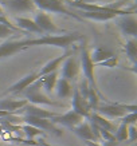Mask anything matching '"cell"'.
Segmentation results:
<instances>
[{
    "label": "cell",
    "instance_id": "cell-14",
    "mask_svg": "<svg viewBox=\"0 0 137 146\" xmlns=\"http://www.w3.org/2000/svg\"><path fill=\"white\" fill-rule=\"evenodd\" d=\"M18 114L30 115V117H36V118H43V119H53L54 117L57 115V113L46 110L43 107L35 106V105H31V103H26V105L18 111Z\"/></svg>",
    "mask_w": 137,
    "mask_h": 146
},
{
    "label": "cell",
    "instance_id": "cell-33",
    "mask_svg": "<svg viewBox=\"0 0 137 146\" xmlns=\"http://www.w3.org/2000/svg\"><path fill=\"white\" fill-rule=\"evenodd\" d=\"M36 146H55V145H50L44 139H39V141H36Z\"/></svg>",
    "mask_w": 137,
    "mask_h": 146
},
{
    "label": "cell",
    "instance_id": "cell-30",
    "mask_svg": "<svg viewBox=\"0 0 137 146\" xmlns=\"http://www.w3.org/2000/svg\"><path fill=\"white\" fill-rule=\"evenodd\" d=\"M117 63H118V58L116 56V55H113L112 58L106 59L105 62L100 63V64H97V66H100V67H109V68H113V67L117 66Z\"/></svg>",
    "mask_w": 137,
    "mask_h": 146
},
{
    "label": "cell",
    "instance_id": "cell-35",
    "mask_svg": "<svg viewBox=\"0 0 137 146\" xmlns=\"http://www.w3.org/2000/svg\"><path fill=\"white\" fill-rule=\"evenodd\" d=\"M0 16H5V11L0 7Z\"/></svg>",
    "mask_w": 137,
    "mask_h": 146
},
{
    "label": "cell",
    "instance_id": "cell-9",
    "mask_svg": "<svg viewBox=\"0 0 137 146\" xmlns=\"http://www.w3.org/2000/svg\"><path fill=\"white\" fill-rule=\"evenodd\" d=\"M80 62L78 59L70 54L69 56L65 59V62L62 63V70H61V78L69 80V82H75L78 72H80Z\"/></svg>",
    "mask_w": 137,
    "mask_h": 146
},
{
    "label": "cell",
    "instance_id": "cell-29",
    "mask_svg": "<svg viewBox=\"0 0 137 146\" xmlns=\"http://www.w3.org/2000/svg\"><path fill=\"white\" fill-rule=\"evenodd\" d=\"M16 34V31L11 30L9 27L4 26V24H0V39H7L9 36H12Z\"/></svg>",
    "mask_w": 137,
    "mask_h": 146
},
{
    "label": "cell",
    "instance_id": "cell-17",
    "mask_svg": "<svg viewBox=\"0 0 137 146\" xmlns=\"http://www.w3.org/2000/svg\"><path fill=\"white\" fill-rule=\"evenodd\" d=\"M38 79H39L38 72H32V74H30V75H26L24 78H22V79L19 80V82H16L15 84H12V86L7 90V93H9V94H20L23 90H26L30 84H32L35 80H38Z\"/></svg>",
    "mask_w": 137,
    "mask_h": 146
},
{
    "label": "cell",
    "instance_id": "cell-2",
    "mask_svg": "<svg viewBox=\"0 0 137 146\" xmlns=\"http://www.w3.org/2000/svg\"><path fill=\"white\" fill-rule=\"evenodd\" d=\"M20 94L26 98L24 101H27V103H31V105H35V106H40V105H47V106H55V107L65 106V103L54 101V99L49 98L44 94L43 89H42L40 78L38 80H35L32 84H30L26 90H23Z\"/></svg>",
    "mask_w": 137,
    "mask_h": 146
},
{
    "label": "cell",
    "instance_id": "cell-19",
    "mask_svg": "<svg viewBox=\"0 0 137 146\" xmlns=\"http://www.w3.org/2000/svg\"><path fill=\"white\" fill-rule=\"evenodd\" d=\"M15 23H16V27H18L19 30H22V31H26V32H30V34H38V35H43L42 31L39 30V27L35 24V22L30 18H22V16H19V18L15 19Z\"/></svg>",
    "mask_w": 137,
    "mask_h": 146
},
{
    "label": "cell",
    "instance_id": "cell-15",
    "mask_svg": "<svg viewBox=\"0 0 137 146\" xmlns=\"http://www.w3.org/2000/svg\"><path fill=\"white\" fill-rule=\"evenodd\" d=\"M71 130H73L78 137L82 138V139L86 141V142H94V143H98V142H100L97 134L94 133V130L92 129V126H90V123H89V121L81 122L80 125H77V126L73 127Z\"/></svg>",
    "mask_w": 137,
    "mask_h": 146
},
{
    "label": "cell",
    "instance_id": "cell-20",
    "mask_svg": "<svg viewBox=\"0 0 137 146\" xmlns=\"http://www.w3.org/2000/svg\"><path fill=\"white\" fill-rule=\"evenodd\" d=\"M89 122H92V123H94L96 126H98V127L101 129H105V130H108V131H110V133L114 134L116 131V126L113 123H112L109 119H106L104 115L98 114V113H90V115H89L88 118Z\"/></svg>",
    "mask_w": 137,
    "mask_h": 146
},
{
    "label": "cell",
    "instance_id": "cell-1",
    "mask_svg": "<svg viewBox=\"0 0 137 146\" xmlns=\"http://www.w3.org/2000/svg\"><path fill=\"white\" fill-rule=\"evenodd\" d=\"M82 39L84 36L80 32H69V34H59V35H40L36 39H26V43L28 48L32 46H54L66 51L73 43Z\"/></svg>",
    "mask_w": 137,
    "mask_h": 146
},
{
    "label": "cell",
    "instance_id": "cell-10",
    "mask_svg": "<svg viewBox=\"0 0 137 146\" xmlns=\"http://www.w3.org/2000/svg\"><path fill=\"white\" fill-rule=\"evenodd\" d=\"M73 99H71V110H74L77 114H80L84 119H88L92 109L89 107L88 101L85 99L78 91V87L73 86Z\"/></svg>",
    "mask_w": 137,
    "mask_h": 146
},
{
    "label": "cell",
    "instance_id": "cell-28",
    "mask_svg": "<svg viewBox=\"0 0 137 146\" xmlns=\"http://www.w3.org/2000/svg\"><path fill=\"white\" fill-rule=\"evenodd\" d=\"M136 121H137V113L133 111V113H128L126 115H124L121 118V123L130 126V125H136Z\"/></svg>",
    "mask_w": 137,
    "mask_h": 146
},
{
    "label": "cell",
    "instance_id": "cell-13",
    "mask_svg": "<svg viewBox=\"0 0 137 146\" xmlns=\"http://www.w3.org/2000/svg\"><path fill=\"white\" fill-rule=\"evenodd\" d=\"M26 39L23 40H7L3 44H0V59H4L7 56H11L13 54L27 50Z\"/></svg>",
    "mask_w": 137,
    "mask_h": 146
},
{
    "label": "cell",
    "instance_id": "cell-22",
    "mask_svg": "<svg viewBox=\"0 0 137 146\" xmlns=\"http://www.w3.org/2000/svg\"><path fill=\"white\" fill-rule=\"evenodd\" d=\"M114 55V54L110 50L105 48V47H96V48L90 52V59H92V62L97 66V64H100V63L105 62L106 59H109V58H112Z\"/></svg>",
    "mask_w": 137,
    "mask_h": 146
},
{
    "label": "cell",
    "instance_id": "cell-4",
    "mask_svg": "<svg viewBox=\"0 0 137 146\" xmlns=\"http://www.w3.org/2000/svg\"><path fill=\"white\" fill-rule=\"evenodd\" d=\"M136 105H122L118 102H110V103H102L96 107V113L104 115V117H109V118H122L124 115L128 113L136 111Z\"/></svg>",
    "mask_w": 137,
    "mask_h": 146
},
{
    "label": "cell",
    "instance_id": "cell-27",
    "mask_svg": "<svg viewBox=\"0 0 137 146\" xmlns=\"http://www.w3.org/2000/svg\"><path fill=\"white\" fill-rule=\"evenodd\" d=\"M86 101L89 103V107L90 109H94L96 110V107L100 105V99H98V93L94 89H89V93H88V98H86Z\"/></svg>",
    "mask_w": 137,
    "mask_h": 146
},
{
    "label": "cell",
    "instance_id": "cell-8",
    "mask_svg": "<svg viewBox=\"0 0 137 146\" xmlns=\"http://www.w3.org/2000/svg\"><path fill=\"white\" fill-rule=\"evenodd\" d=\"M0 7L7 9L9 13H24L35 11L32 0H0Z\"/></svg>",
    "mask_w": 137,
    "mask_h": 146
},
{
    "label": "cell",
    "instance_id": "cell-12",
    "mask_svg": "<svg viewBox=\"0 0 137 146\" xmlns=\"http://www.w3.org/2000/svg\"><path fill=\"white\" fill-rule=\"evenodd\" d=\"M84 121H85L84 118H82L80 114H77L74 110H69L67 113H65V114H62V115L57 114L53 119H51V122H53L54 125H62V126H66V127H69V129H73V127H75L77 125H80L81 122H84Z\"/></svg>",
    "mask_w": 137,
    "mask_h": 146
},
{
    "label": "cell",
    "instance_id": "cell-24",
    "mask_svg": "<svg viewBox=\"0 0 137 146\" xmlns=\"http://www.w3.org/2000/svg\"><path fill=\"white\" fill-rule=\"evenodd\" d=\"M124 50H125V54H126L128 59L133 63V66H136V63H137V42H136V38L126 40Z\"/></svg>",
    "mask_w": 137,
    "mask_h": 146
},
{
    "label": "cell",
    "instance_id": "cell-6",
    "mask_svg": "<svg viewBox=\"0 0 137 146\" xmlns=\"http://www.w3.org/2000/svg\"><path fill=\"white\" fill-rule=\"evenodd\" d=\"M35 24L39 27V30L42 31L43 35H59V34H65V32L57 27V24L51 20L49 13L43 12V11H39V12L35 13V18L32 19Z\"/></svg>",
    "mask_w": 137,
    "mask_h": 146
},
{
    "label": "cell",
    "instance_id": "cell-31",
    "mask_svg": "<svg viewBox=\"0 0 137 146\" xmlns=\"http://www.w3.org/2000/svg\"><path fill=\"white\" fill-rule=\"evenodd\" d=\"M136 138H137L136 125H130V126H128V139L129 141H136Z\"/></svg>",
    "mask_w": 137,
    "mask_h": 146
},
{
    "label": "cell",
    "instance_id": "cell-7",
    "mask_svg": "<svg viewBox=\"0 0 137 146\" xmlns=\"http://www.w3.org/2000/svg\"><path fill=\"white\" fill-rule=\"evenodd\" d=\"M116 23H117L120 31L122 32V35L126 36L128 39H133L137 36V19L134 16V13L117 16Z\"/></svg>",
    "mask_w": 137,
    "mask_h": 146
},
{
    "label": "cell",
    "instance_id": "cell-16",
    "mask_svg": "<svg viewBox=\"0 0 137 146\" xmlns=\"http://www.w3.org/2000/svg\"><path fill=\"white\" fill-rule=\"evenodd\" d=\"M70 54H71L70 50H66V51H65V54H62L61 56H58V58H55V59H53V60H50L49 63H46V64L40 68L39 72H38L39 78H40V76H43V75H47V74H50V72L58 71V68L61 67V64L65 62V59H66Z\"/></svg>",
    "mask_w": 137,
    "mask_h": 146
},
{
    "label": "cell",
    "instance_id": "cell-23",
    "mask_svg": "<svg viewBox=\"0 0 137 146\" xmlns=\"http://www.w3.org/2000/svg\"><path fill=\"white\" fill-rule=\"evenodd\" d=\"M58 71H54V72H50L47 75L40 76V80H42V89H43L44 94H51L55 89V84H57L58 80Z\"/></svg>",
    "mask_w": 137,
    "mask_h": 146
},
{
    "label": "cell",
    "instance_id": "cell-21",
    "mask_svg": "<svg viewBox=\"0 0 137 146\" xmlns=\"http://www.w3.org/2000/svg\"><path fill=\"white\" fill-rule=\"evenodd\" d=\"M27 101L24 99H1L0 101V110L3 111H9L12 114H18V111L22 109Z\"/></svg>",
    "mask_w": 137,
    "mask_h": 146
},
{
    "label": "cell",
    "instance_id": "cell-5",
    "mask_svg": "<svg viewBox=\"0 0 137 146\" xmlns=\"http://www.w3.org/2000/svg\"><path fill=\"white\" fill-rule=\"evenodd\" d=\"M80 67L84 71V78L89 82V86L94 89L98 93L97 89V82H96V74H94V68H96V64L92 62L90 59V52H89L86 44L81 46V62H80Z\"/></svg>",
    "mask_w": 137,
    "mask_h": 146
},
{
    "label": "cell",
    "instance_id": "cell-26",
    "mask_svg": "<svg viewBox=\"0 0 137 146\" xmlns=\"http://www.w3.org/2000/svg\"><path fill=\"white\" fill-rule=\"evenodd\" d=\"M114 139L117 142H124L128 139V126L124 123H120V126L116 129L114 131Z\"/></svg>",
    "mask_w": 137,
    "mask_h": 146
},
{
    "label": "cell",
    "instance_id": "cell-18",
    "mask_svg": "<svg viewBox=\"0 0 137 146\" xmlns=\"http://www.w3.org/2000/svg\"><path fill=\"white\" fill-rule=\"evenodd\" d=\"M55 91H57V97L59 99H63L66 101L71 97L73 94V84L69 82V80L63 79V78H58L57 84H55Z\"/></svg>",
    "mask_w": 137,
    "mask_h": 146
},
{
    "label": "cell",
    "instance_id": "cell-11",
    "mask_svg": "<svg viewBox=\"0 0 137 146\" xmlns=\"http://www.w3.org/2000/svg\"><path fill=\"white\" fill-rule=\"evenodd\" d=\"M23 121H24L27 125H31L34 127L44 131V133H46V131H51V133H54L55 135H62V131L51 122V119H43V118H36V117L24 115Z\"/></svg>",
    "mask_w": 137,
    "mask_h": 146
},
{
    "label": "cell",
    "instance_id": "cell-34",
    "mask_svg": "<svg viewBox=\"0 0 137 146\" xmlns=\"http://www.w3.org/2000/svg\"><path fill=\"white\" fill-rule=\"evenodd\" d=\"M86 145L88 146H104L101 143H94V142H86Z\"/></svg>",
    "mask_w": 137,
    "mask_h": 146
},
{
    "label": "cell",
    "instance_id": "cell-3",
    "mask_svg": "<svg viewBox=\"0 0 137 146\" xmlns=\"http://www.w3.org/2000/svg\"><path fill=\"white\" fill-rule=\"evenodd\" d=\"M32 3L35 5V8H39V11L43 12H51V13H61V15H66L70 18H74L77 20H82V19L73 12L69 7L66 5L65 0H32Z\"/></svg>",
    "mask_w": 137,
    "mask_h": 146
},
{
    "label": "cell",
    "instance_id": "cell-25",
    "mask_svg": "<svg viewBox=\"0 0 137 146\" xmlns=\"http://www.w3.org/2000/svg\"><path fill=\"white\" fill-rule=\"evenodd\" d=\"M22 130L23 133L26 134V137L28 141H32V138L36 137V135H44V131H42V130H39V129L34 127V126H31V125H23L22 126Z\"/></svg>",
    "mask_w": 137,
    "mask_h": 146
},
{
    "label": "cell",
    "instance_id": "cell-32",
    "mask_svg": "<svg viewBox=\"0 0 137 146\" xmlns=\"http://www.w3.org/2000/svg\"><path fill=\"white\" fill-rule=\"evenodd\" d=\"M74 1H78V3H88V4H97V3H110V0H74Z\"/></svg>",
    "mask_w": 137,
    "mask_h": 146
}]
</instances>
